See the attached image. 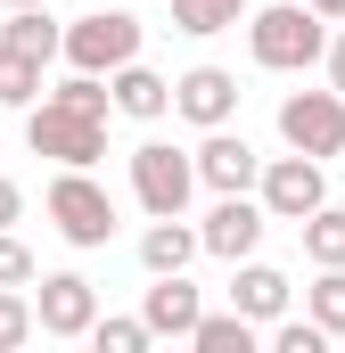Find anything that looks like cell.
I'll list each match as a JSON object with an SVG mask.
<instances>
[{"label":"cell","mask_w":345,"mask_h":353,"mask_svg":"<svg viewBox=\"0 0 345 353\" xmlns=\"http://www.w3.org/2000/svg\"><path fill=\"white\" fill-rule=\"evenodd\" d=\"M321 17L304 8V0H271V8H247V58H255L263 74H304V66H321Z\"/></svg>","instance_id":"cell-1"},{"label":"cell","mask_w":345,"mask_h":353,"mask_svg":"<svg viewBox=\"0 0 345 353\" xmlns=\"http://www.w3.org/2000/svg\"><path fill=\"white\" fill-rule=\"evenodd\" d=\"M50 230L66 239V247H107L115 239V197H107V181L90 173V165H58V181H50Z\"/></svg>","instance_id":"cell-2"},{"label":"cell","mask_w":345,"mask_h":353,"mask_svg":"<svg viewBox=\"0 0 345 353\" xmlns=\"http://www.w3.org/2000/svg\"><path fill=\"white\" fill-rule=\"evenodd\" d=\"M25 140H33V157H50V165H99L107 157V115H83V107H66V99H33L25 107Z\"/></svg>","instance_id":"cell-3"},{"label":"cell","mask_w":345,"mask_h":353,"mask_svg":"<svg viewBox=\"0 0 345 353\" xmlns=\"http://www.w3.org/2000/svg\"><path fill=\"white\" fill-rule=\"evenodd\" d=\"M140 41H148V25H140L132 8H90V17H75V25L58 33V58H66L75 74H115L124 58H140Z\"/></svg>","instance_id":"cell-4"},{"label":"cell","mask_w":345,"mask_h":353,"mask_svg":"<svg viewBox=\"0 0 345 353\" xmlns=\"http://www.w3.org/2000/svg\"><path fill=\"white\" fill-rule=\"evenodd\" d=\"M132 197H140V214H189V197H197V165H189V148H172V140H140V148H132Z\"/></svg>","instance_id":"cell-5"},{"label":"cell","mask_w":345,"mask_h":353,"mask_svg":"<svg viewBox=\"0 0 345 353\" xmlns=\"http://www.w3.org/2000/svg\"><path fill=\"white\" fill-rule=\"evenodd\" d=\"M329 197V165L321 157H263V173H255V205L271 214V222H304L313 205Z\"/></svg>","instance_id":"cell-6"},{"label":"cell","mask_w":345,"mask_h":353,"mask_svg":"<svg viewBox=\"0 0 345 353\" xmlns=\"http://www.w3.org/2000/svg\"><path fill=\"white\" fill-rule=\"evenodd\" d=\"M279 140L296 148V157H345V99L337 90H288L279 99Z\"/></svg>","instance_id":"cell-7"},{"label":"cell","mask_w":345,"mask_h":353,"mask_svg":"<svg viewBox=\"0 0 345 353\" xmlns=\"http://www.w3.org/2000/svg\"><path fill=\"white\" fill-rule=\"evenodd\" d=\"M263 230H271V214L255 205V189H230V197H214V214L197 222V255H222V263H239V255H255Z\"/></svg>","instance_id":"cell-8"},{"label":"cell","mask_w":345,"mask_h":353,"mask_svg":"<svg viewBox=\"0 0 345 353\" xmlns=\"http://www.w3.org/2000/svg\"><path fill=\"white\" fill-rule=\"evenodd\" d=\"M90 321H99V288H90L83 271H41V288H33V329H41V337H90Z\"/></svg>","instance_id":"cell-9"},{"label":"cell","mask_w":345,"mask_h":353,"mask_svg":"<svg viewBox=\"0 0 345 353\" xmlns=\"http://www.w3.org/2000/svg\"><path fill=\"white\" fill-rule=\"evenodd\" d=\"M189 165H197V189H214V197L255 189V173H263V157L247 148V132H230V123H214V132L189 148Z\"/></svg>","instance_id":"cell-10"},{"label":"cell","mask_w":345,"mask_h":353,"mask_svg":"<svg viewBox=\"0 0 345 353\" xmlns=\"http://www.w3.org/2000/svg\"><path fill=\"white\" fill-rule=\"evenodd\" d=\"M172 115L197 123V132L230 123V115H239V74H230V66H189V74H172Z\"/></svg>","instance_id":"cell-11"},{"label":"cell","mask_w":345,"mask_h":353,"mask_svg":"<svg viewBox=\"0 0 345 353\" xmlns=\"http://www.w3.org/2000/svg\"><path fill=\"white\" fill-rule=\"evenodd\" d=\"M107 99H115V115H132V123H165L172 115V74H157L148 58H124V66L107 74Z\"/></svg>","instance_id":"cell-12"},{"label":"cell","mask_w":345,"mask_h":353,"mask_svg":"<svg viewBox=\"0 0 345 353\" xmlns=\"http://www.w3.org/2000/svg\"><path fill=\"white\" fill-rule=\"evenodd\" d=\"M288 304H296V279H288V271L255 263V255H239V263H230V312H247V321L263 329V321H279Z\"/></svg>","instance_id":"cell-13"},{"label":"cell","mask_w":345,"mask_h":353,"mask_svg":"<svg viewBox=\"0 0 345 353\" xmlns=\"http://www.w3.org/2000/svg\"><path fill=\"white\" fill-rule=\"evenodd\" d=\"M197 288H189V271H157V288L140 296V321H148V337H181L189 345V329H197Z\"/></svg>","instance_id":"cell-14"},{"label":"cell","mask_w":345,"mask_h":353,"mask_svg":"<svg viewBox=\"0 0 345 353\" xmlns=\"http://www.w3.org/2000/svg\"><path fill=\"white\" fill-rule=\"evenodd\" d=\"M197 255V222L189 214H148V230H140V271L157 279V271H189Z\"/></svg>","instance_id":"cell-15"},{"label":"cell","mask_w":345,"mask_h":353,"mask_svg":"<svg viewBox=\"0 0 345 353\" xmlns=\"http://www.w3.org/2000/svg\"><path fill=\"white\" fill-rule=\"evenodd\" d=\"M255 0H172V33L189 41H214V33H239Z\"/></svg>","instance_id":"cell-16"},{"label":"cell","mask_w":345,"mask_h":353,"mask_svg":"<svg viewBox=\"0 0 345 353\" xmlns=\"http://www.w3.org/2000/svg\"><path fill=\"white\" fill-rule=\"evenodd\" d=\"M58 33H66V25L50 17V0H41V8H8V25H0V41L25 50V58H41V66L58 58Z\"/></svg>","instance_id":"cell-17"},{"label":"cell","mask_w":345,"mask_h":353,"mask_svg":"<svg viewBox=\"0 0 345 353\" xmlns=\"http://www.w3.org/2000/svg\"><path fill=\"white\" fill-rule=\"evenodd\" d=\"M189 345H197V353H255V345H263V329L247 321V312H197Z\"/></svg>","instance_id":"cell-18"},{"label":"cell","mask_w":345,"mask_h":353,"mask_svg":"<svg viewBox=\"0 0 345 353\" xmlns=\"http://www.w3.org/2000/svg\"><path fill=\"white\" fill-rule=\"evenodd\" d=\"M296 230H304V263H313V271H321V263H345V205H329V197H321Z\"/></svg>","instance_id":"cell-19"},{"label":"cell","mask_w":345,"mask_h":353,"mask_svg":"<svg viewBox=\"0 0 345 353\" xmlns=\"http://www.w3.org/2000/svg\"><path fill=\"white\" fill-rule=\"evenodd\" d=\"M304 321H321V337H345V263H321V279L304 288Z\"/></svg>","instance_id":"cell-20"},{"label":"cell","mask_w":345,"mask_h":353,"mask_svg":"<svg viewBox=\"0 0 345 353\" xmlns=\"http://www.w3.org/2000/svg\"><path fill=\"white\" fill-rule=\"evenodd\" d=\"M41 74H50L41 58H25V50L0 41V107H33V99H41Z\"/></svg>","instance_id":"cell-21"},{"label":"cell","mask_w":345,"mask_h":353,"mask_svg":"<svg viewBox=\"0 0 345 353\" xmlns=\"http://www.w3.org/2000/svg\"><path fill=\"white\" fill-rule=\"evenodd\" d=\"M90 345H99V353H148L157 337H148L140 312H99V321H90Z\"/></svg>","instance_id":"cell-22"},{"label":"cell","mask_w":345,"mask_h":353,"mask_svg":"<svg viewBox=\"0 0 345 353\" xmlns=\"http://www.w3.org/2000/svg\"><path fill=\"white\" fill-rule=\"evenodd\" d=\"M33 337V296L25 288H0V353H17Z\"/></svg>","instance_id":"cell-23"},{"label":"cell","mask_w":345,"mask_h":353,"mask_svg":"<svg viewBox=\"0 0 345 353\" xmlns=\"http://www.w3.org/2000/svg\"><path fill=\"white\" fill-rule=\"evenodd\" d=\"M41 263H33V247L17 239V230H0V288H33Z\"/></svg>","instance_id":"cell-24"},{"label":"cell","mask_w":345,"mask_h":353,"mask_svg":"<svg viewBox=\"0 0 345 353\" xmlns=\"http://www.w3.org/2000/svg\"><path fill=\"white\" fill-rule=\"evenodd\" d=\"M321 66H329V90L345 99V33H329V41H321Z\"/></svg>","instance_id":"cell-25"},{"label":"cell","mask_w":345,"mask_h":353,"mask_svg":"<svg viewBox=\"0 0 345 353\" xmlns=\"http://www.w3.org/2000/svg\"><path fill=\"white\" fill-rule=\"evenodd\" d=\"M17 222H25V189L0 173V230H17Z\"/></svg>","instance_id":"cell-26"},{"label":"cell","mask_w":345,"mask_h":353,"mask_svg":"<svg viewBox=\"0 0 345 353\" xmlns=\"http://www.w3.org/2000/svg\"><path fill=\"white\" fill-rule=\"evenodd\" d=\"M304 8H313L321 25H345V0H304Z\"/></svg>","instance_id":"cell-27"},{"label":"cell","mask_w":345,"mask_h":353,"mask_svg":"<svg viewBox=\"0 0 345 353\" xmlns=\"http://www.w3.org/2000/svg\"><path fill=\"white\" fill-rule=\"evenodd\" d=\"M0 8H41V0H0Z\"/></svg>","instance_id":"cell-28"}]
</instances>
